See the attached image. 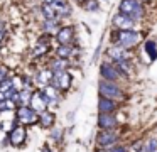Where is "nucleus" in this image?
Instances as JSON below:
<instances>
[{"label":"nucleus","instance_id":"aec40b11","mask_svg":"<svg viewBox=\"0 0 157 152\" xmlns=\"http://www.w3.org/2000/svg\"><path fill=\"white\" fill-rule=\"evenodd\" d=\"M12 110H15V101L12 98L0 100V111H12Z\"/></svg>","mask_w":157,"mask_h":152},{"label":"nucleus","instance_id":"f03ea898","mask_svg":"<svg viewBox=\"0 0 157 152\" xmlns=\"http://www.w3.org/2000/svg\"><path fill=\"white\" fill-rule=\"evenodd\" d=\"M118 10L125 15L132 17L135 22L144 15V5L140 0H122L118 5Z\"/></svg>","mask_w":157,"mask_h":152},{"label":"nucleus","instance_id":"c85d7f7f","mask_svg":"<svg viewBox=\"0 0 157 152\" xmlns=\"http://www.w3.org/2000/svg\"><path fill=\"white\" fill-rule=\"evenodd\" d=\"M59 132H61V130H54V132H52V138H59V135H61Z\"/></svg>","mask_w":157,"mask_h":152},{"label":"nucleus","instance_id":"2eb2a0df","mask_svg":"<svg viewBox=\"0 0 157 152\" xmlns=\"http://www.w3.org/2000/svg\"><path fill=\"white\" fill-rule=\"evenodd\" d=\"M42 17L46 20H59V14H58V9H54L52 5L49 3H44L42 2Z\"/></svg>","mask_w":157,"mask_h":152},{"label":"nucleus","instance_id":"f8f14e48","mask_svg":"<svg viewBox=\"0 0 157 152\" xmlns=\"http://www.w3.org/2000/svg\"><path fill=\"white\" fill-rule=\"evenodd\" d=\"M98 125H100V128H103V130H110V128H113L117 125V118L113 117L112 113H100Z\"/></svg>","mask_w":157,"mask_h":152},{"label":"nucleus","instance_id":"6ab92c4d","mask_svg":"<svg viewBox=\"0 0 157 152\" xmlns=\"http://www.w3.org/2000/svg\"><path fill=\"white\" fill-rule=\"evenodd\" d=\"M51 64H52V66H51V71H52V73H54V71H64L66 66H68V61L63 59V57H58V59H54Z\"/></svg>","mask_w":157,"mask_h":152},{"label":"nucleus","instance_id":"0eeeda50","mask_svg":"<svg viewBox=\"0 0 157 152\" xmlns=\"http://www.w3.org/2000/svg\"><path fill=\"white\" fill-rule=\"evenodd\" d=\"M29 105H31L32 110L36 111H44L46 107H48V100H46L44 93L42 91H32L31 93V101H29Z\"/></svg>","mask_w":157,"mask_h":152},{"label":"nucleus","instance_id":"393cba45","mask_svg":"<svg viewBox=\"0 0 157 152\" xmlns=\"http://www.w3.org/2000/svg\"><path fill=\"white\" fill-rule=\"evenodd\" d=\"M44 29L46 30H56V29H58V20H46V22H44Z\"/></svg>","mask_w":157,"mask_h":152},{"label":"nucleus","instance_id":"5701e85b","mask_svg":"<svg viewBox=\"0 0 157 152\" xmlns=\"http://www.w3.org/2000/svg\"><path fill=\"white\" fill-rule=\"evenodd\" d=\"M48 42H44V44H39L37 47L34 49V56H42V54H46L48 53Z\"/></svg>","mask_w":157,"mask_h":152},{"label":"nucleus","instance_id":"f257e3e1","mask_svg":"<svg viewBox=\"0 0 157 152\" xmlns=\"http://www.w3.org/2000/svg\"><path fill=\"white\" fill-rule=\"evenodd\" d=\"M139 41H140V34L135 32L133 29H130V30H118V32L113 34V42H115L117 46H120V47H125V49L133 47Z\"/></svg>","mask_w":157,"mask_h":152},{"label":"nucleus","instance_id":"b1692460","mask_svg":"<svg viewBox=\"0 0 157 152\" xmlns=\"http://www.w3.org/2000/svg\"><path fill=\"white\" fill-rule=\"evenodd\" d=\"M145 152H157V138H150L145 147Z\"/></svg>","mask_w":157,"mask_h":152},{"label":"nucleus","instance_id":"39448f33","mask_svg":"<svg viewBox=\"0 0 157 152\" xmlns=\"http://www.w3.org/2000/svg\"><path fill=\"white\" fill-rule=\"evenodd\" d=\"M112 24H113V27H117L118 30H130V29L135 27V20H133L132 17L122 14V12H118L117 15H113Z\"/></svg>","mask_w":157,"mask_h":152},{"label":"nucleus","instance_id":"412c9836","mask_svg":"<svg viewBox=\"0 0 157 152\" xmlns=\"http://www.w3.org/2000/svg\"><path fill=\"white\" fill-rule=\"evenodd\" d=\"M79 5H81L85 10H88V12H96V10L100 9L98 0H85V2L79 3Z\"/></svg>","mask_w":157,"mask_h":152},{"label":"nucleus","instance_id":"cd10ccee","mask_svg":"<svg viewBox=\"0 0 157 152\" xmlns=\"http://www.w3.org/2000/svg\"><path fill=\"white\" fill-rule=\"evenodd\" d=\"M7 80V68L5 66H0V81Z\"/></svg>","mask_w":157,"mask_h":152},{"label":"nucleus","instance_id":"473e14b6","mask_svg":"<svg viewBox=\"0 0 157 152\" xmlns=\"http://www.w3.org/2000/svg\"><path fill=\"white\" fill-rule=\"evenodd\" d=\"M96 152H106V150H103V149H100V150H96Z\"/></svg>","mask_w":157,"mask_h":152},{"label":"nucleus","instance_id":"f3484780","mask_svg":"<svg viewBox=\"0 0 157 152\" xmlns=\"http://www.w3.org/2000/svg\"><path fill=\"white\" fill-rule=\"evenodd\" d=\"M42 93H44L48 103H51V101H54L56 98H58V88L52 86V84H46L44 90H42Z\"/></svg>","mask_w":157,"mask_h":152},{"label":"nucleus","instance_id":"20e7f679","mask_svg":"<svg viewBox=\"0 0 157 152\" xmlns=\"http://www.w3.org/2000/svg\"><path fill=\"white\" fill-rule=\"evenodd\" d=\"M51 84L56 86L59 91H66L69 86H71V74L68 71H54L51 78Z\"/></svg>","mask_w":157,"mask_h":152},{"label":"nucleus","instance_id":"bb28decb","mask_svg":"<svg viewBox=\"0 0 157 152\" xmlns=\"http://www.w3.org/2000/svg\"><path fill=\"white\" fill-rule=\"evenodd\" d=\"M108 152H127V149L123 147V145H113Z\"/></svg>","mask_w":157,"mask_h":152},{"label":"nucleus","instance_id":"72a5a7b5","mask_svg":"<svg viewBox=\"0 0 157 152\" xmlns=\"http://www.w3.org/2000/svg\"><path fill=\"white\" fill-rule=\"evenodd\" d=\"M140 2H142V0H140ZM144 2H149V0H144Z\"/></svg>","mask_w":157,"mask_h":152},{"label":"nucleus","instance_id":"ddd939ff","mask_svg":"<svg viewBox=\"0 0 157 152\" xmlns=\"http://www.w3.org/2000/svg\"><path fill=\"white\" fill-rule=\"evenodd\" d=\"M98 108H100V113H113V111H115V108H117V103L112 100V98L100 96Z\"/></svg>","mask_w":157,"mask_h":152},{"label":"nucleus","instance_id":"c756f323","mask_svg":"<svg viewBox=\"0 0 157 152\" xmlns=\"http://www.w3.org/2000/svg\"><path fill=\"white\" fill-rule=\"evenodd\" d=\"M4 41V29H0V42Z\"/></svg>","mask_w":157,"mask_h":152},{"label":"nucleus","instance_id":"4be33fe9","mask_svg":"<svg viewBox=\"0 0 157 152\" xmlns=\"http://www.w3.org/2000/svg\"><path fill=\"white\" fill-rule=\"evenodd\" d=\"M44 3H49L54 9H61V7L68 5V0H44Z\"/></svg>","mask_w":157,"mask_h":152},{"label":"nucleus","instance_id":"9d476101","mask_svg":"<svg viewBox=\"0 0 157 152\" xmlns=\"http://www.w3.org/2000/svg\"><path fill=\"white\" fill-rule=\"evenodd\" d=\"M100 73H101L103 80L106 81H117L120 78V71L117 69V66L113 64H108V63H103L101 68H100Z\"/></svg>","mask_w":157,"mask_h":152},{"label":"nucleus","instance_id":"9b49d317","mask_svg":"<svg viewBox=\"0 0 157 152\" xmlns=\"http://www.w3.org/2000/svg\"><path fill=\"white\" fill-rule=\"evenodd\" d=\"M96 140H98V145H101V147H108V145H113L117 142V134L112 132V128H110V130L100 132V135H98Z\"/></svg>","mask_w":157,"mask_h":152},{"label":"nucleus","instance_id":"7c9ffc66","mask_svg":"<svg viewBox=\"0 0 157 152\" xmlns=\"http://www.w3.org/2000/svg\"><path fill=\"white\" fill-rule=\"evenodd\" d=\"M42 152H51V150H49L48 147H44V149H42Z\"/></svg>","mask_w":157,"mask_h":152},{"label":"nucleus","instance_id":"1a4fd4ad","mask_svg":"<svg viewBox=\"0 0 157 152\" xmlns=\"http://www.w3.org/2000/svg\"><path fill=\"white\" fill-rule=\"evenodd\" d=\"M75 37V29L71 25H64V27H59L58 32H56V41L59 44H69Z\"/></svg>","mask_w":157,"mask_h":152},{"label":"nucleus","instance_id":"2f4dec72","mask_svg":"<svg viewBox=\"0 0 157 152\" xmlns=\"http://www.w3.org/2000/svg\"><path fill=\"white\" fill-rule=\"evenodd\" d=\"M75 2H78V3H83V2H85V0H75Z\"/></svg>","mask_w":157,"mask_h":152},{"label":"nucleus","instance_id":"a878e982","mask_svg":"<svg viewBox=\"0 0 157 152\" xmlns=\"http://www.w3.org/2000/svg\"><path fill=\"white\" fill-rule=\"evenodd\" d=\"M145 47H147V53L150 54V57L154 59V57L157 56V54H155V44H154L152 41H150V42H147V46H145Z\"/></svg>","mask_w":157,"mask_h":152},{"label":"nucleus","instance_id":"423d86ee","mask_svg":"<svg viewBox=\"0 0 157 152\" xmlns=\"http://www.w3.org/2000/svg\"><path fill=\"white\" fill-rule=\"evenodd\" d=\"M17 120L21 122V123H36L37 122V111L32 110L31 107H17Z\"/></svg>","mask_w":157,"mask_h":152},{"label":"nucleus","instance_id":"6e6552de","mask_svg":"<svg viewBox=\"0 0 157 152\" xmlns=\"http://www.w3.org/2000/svg\"><path fill=\"white\" fill-rule=\"evenodd\" d=\"M25 137H27V132L22 125H15L10 132H9V140H10L12 145H22L25 142Z\"/></svg>","mask_w":157,"mask_h":152},{"label":"nucleus","instance_id":"7ed1b4c3","mask_svg":"<svg viewBox=\"0 0 157 152\" xmlns=\"http://www.w3.org/2000/svg\"><path fill=\"white\" fill-rule=\"evenodd\" d=\"M100 88V95L101 96H106V98H112V100H120L123 96L122 90L115 84V81H106V80H101L98 84Z\"/></svg>","mask_w":157,"mask_h":152},{"label":"nucleus","instance_id":"4468645a","mask_svg":"<svg viewBox=\"0 0 157 152\" xmlns=\"http://www.w3.org/2000/svg\"><path fill=\"white\" fill-rule=\"evenodd\" d=\"M108 54H110V57H112V59H115V63H117V61H128L130 59V54L125 51V47H120V46L110 49Z\"/></svg>","mask_w":157,"mask_h":152},{"label":"nucleus","instance_id":"a211bd4d","mask_svg":"<svg viewBox=\"0 0 157 152\" xmlns=\"http://www.w3.org/2000/svg\"><path fill=\"white\" fill-rule=\"evenodd\" d=\"M73 49L69 44H59V47L56 49V54H58V57H63V59H68L69 56H71Z\"/></svg>","mask_w":157,"mask_h":152},{"label":"nucleus","instance_id":"dca6fc26","mask_svg":"<svg viewBox=\"0 0 157 152\" xmlns=\"http://www.w3.org/2000/svg\"><path fill=\"white\" fill-rule=\"evenodd\" d=\"M39 122H41V125L44 128L52 127V123H54V113H52V111H48V110L41 111V115H39Z\"/></svg>","mask_w":157,"mask_h":152}]
</instances>
